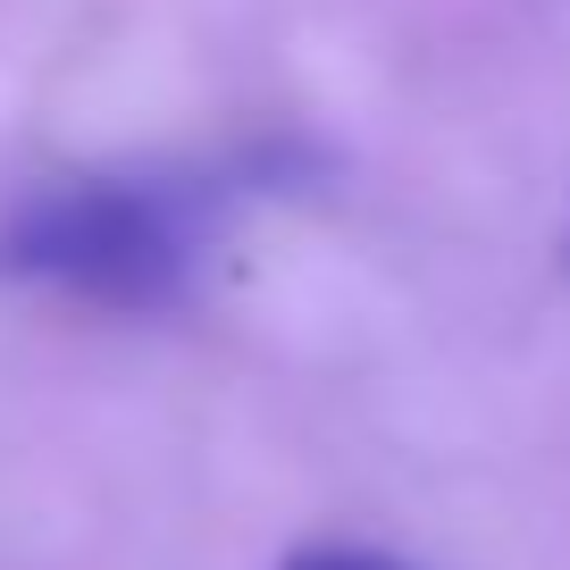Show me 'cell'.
Returning <instances> with one entry per match:
<instances>
[{"label": "cell", "mask_w": 570, "mask_h": 570, "mask_svg": "<svg viewBox=\"0 0 570 570\" xmlns=\"http://www.w3.org/2000/svg\"><path fill=\"white\" fill-rule=\"evenodd\" d=\"M202 268V210L177 185L85 177L42 185L0 218V277L51 285L92 311H168Z\"/></svg>", "instance_id": "1"}, {"label": "cell", "mask_w": 570, "mask_h": 570, "mask_svg": "<svg viewBox=\"0 0 570 570\" xmlns=\"http://www.w3.org/2000/svg\"><path fill=\"white\" fill-rule=\"evenodd\" d=\"M285 570H403V562L377 546H303V553H285Z\"/></svg>", "instance_id": "2"}]
</instances>
